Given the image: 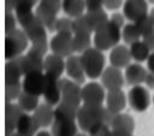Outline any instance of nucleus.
I'll use <instances>...</instances> for the list:
<instances>
[{
  "mask_svg": "<svg viewBox=\"0 0 154 136\" xmlns=\"http://www.w3.org/2000/svg\"><path fill=\"white\" fill-rule=\"evenodd\" d=\"M84 2L87 12H93L103 8V0H84Z\"/></svg>",
  "mask_w": 154,
  "mask_h": 136,
  "instance_id": "37998d69",
  "label": "nucleus"
},
{
  "mask_svg": "<svg viewBox=\"0 0 154 136\" xmlns=\"http://www.w3.org/2000/svg\"><path fill=\"white\" fill-rule=\"evenodd\" d=\"M135 24H136V26H137V29H138V31H140V34H141L142 37L146 36V35H148V34H150L152 31H154V22L152 20V18L149 17V14L146 16V17H143V18H141Z\"/></svg>",
  "mask_w": 154,
  "mask_h": 136,
  "instance_id": "e433bc0d",
  "label": "nucleus"
},
{
  "mask_svg": "<svg viewBox=\"0 0 154 136\" xmlns=\"http://www.w3.org/2000/svg\"><path fill=\"white\" fill-rule=\"evenodd\" d=\"M49 49L52 53L67 59L69 57L73 55V35H66V34H55L51 42H49Z\"/></svg>",
  "mask_w": 154,
  "mask_h": 136,
  "instance_id": "0eeeda50",
  "label": "nucleus"
},
{
  "mask_svg": "<svg viewBox=\"0 0 154 136\" xmlns=\"http://www.w3.org/2000/svg\"><path fill=\"white\" fill-rule=\"evenodd\" d=\"M24 77L22 64H20V55L6 60L5 64V83H13V82H20V78Z\"/></svg>",
  "mask_w": 154,
  "mask_h": 136,
  "instance_id": "5701e85b",
  "label": "nucleus"
},
{
  "mask_svg": "<svg viewBox=\"0 0 154 136\" xmlns=\"http://www.w3.org/2000/svg\"><path fill=\"white\" fill-rule=\"evenodd\" d=\"M17 104L19 105V107L25 113L34 112L37 108V106L40 105L38 104V96H35V95L29 94V93H25V91H23L20 94V96L17 100Z\"/></svg>",
  "mask_w": 154,
  "mask_h": 136,
  "instance_id": "7c9ffc66",
  "label": "nucleus"
},
{
  "mask_svg": "<svg viewBox=\"0 0 154 136\" xmlns=\"http://www.w3.org/2000/svg\"><path fill=\"white\" fill-rule=\"evenodd\" d=\"M106 101L105 88L97 82H89L82 87V104L88 106H103Z\"/></svg>",
  "mask_w": 154,
  "mask_h": 136,
  "instance_id": "423d86ee",
  "label": "nucleus"
},
{
  "mask_svg": "<svg viewBox=\"0 0 154 136\" xmlns=\"http://www.w3.org/2000/svg\"><path fill=\"white\" fill-rule=\"evenodd\" d=\"M141 37L142 36H141V34H140V31H138V29H137V26H136L135 23H131V22L130 23H126L122 28V40L126 45L131 46L132 43L140 41Z\"/></svg>",
  "mask_w": 154,
  "mask_h": 136,
  "instance_id": "c756f323",
  "label": "nucleus"
},
{
  "mask_svg": "<svg viewBox=\"0 0 154 136\" xmlns=\"http://www.w3.org/2000/svg\"><path fill=\"white\" fill-rule=\"evenodd\" d=\"M57 34H66V35H73V18L70 17H61L57 20L55 26Z\"/></svg>",
  "mask_w": 154,
  "mask_h": 136,
  "instance_id": "c9c22d12",
  "label": "nucleus"
},
{
  "mask_svg": "<svg viewBox=\"0 0 154 136\" xmlns=\"http://www.w3.org/2000/svg\"><path fill=\"white\" fill-rule=\"evenodd\" d=\"M131 53L130 48L125 45H118L109 52V63L112 66L118 69H126L131 64Z\"/></svg>",
  "mask_w": 154,
  "mask_h": 136,
  "instance_id": "2eb2a0df",
  "label": "nucleus"
},
{
  "mask_svg": "<svg viewBox=\"0 0 154 136\" xmlns=\"http://www.w3.org/2000/svg\"><path fill=\"white\" fill-rule=\"evenodd\" d=\"M31 1H32V4H34V5H36L37 2H40V0H31Z\"/></svg>",
  "mask_w": 154,
  "mask_h": 136,
  "instance_id": "4d7b16f0",
  "label": "nucleus"
},
{
  "mask_svg": "<svg viewBox=\"0 0 154 136\" xmlns=\"http://www.w3.org/2000/svg\"><path fill=\"white\" fill-rule=\"evenodd\" d=\"M65 71V60L64 58L51 53L45 57V69L43 72L47 76L54 77V78H60L63 72Z\"/></svg>",
  "mask_w": 154,
  "mask_h": 136,
  "instance_id": "f3484780",
  "label": "nucleus"
},
{
  "mask_svg": "<svg viewBox=\"0 0 154 136\" xmlns=\"http://www.w3.org/2000/svg\"><path fill=\"white\" fill-rule=\"evenodd\" d=\"M120 40H122V29L111 22H108L105 26L96 30L93 36L94 47L100 49L101 52L114 48L116 46L119 45Z\"/></svg>",
  "mask_w": 154,
  "mask_h": 136,
  "instance_id": "f257e3e1",
  "label": "nucleus"
},
{
  "mask_svg": "<svg viewBox=\"0 0 154 136\" xmlns=\"http://www.w3.org/2000/svg\"><path fill=\"white\" fill-rule=\"evenodd\" d=\"M89 48H91L90 35H73V49H75V53L82 54Z\"/></svg>",
  "mask_w": 154,
  "mask_h": 136,
  "instance_id": "f704fd0d",
  "label": "nucleus"
},
{
  "mask_svg": "<svg viewBox=\"0 0 154 136\" xmlns=\"http://www.w3.org/2000/svg\"><path fill=\"white\" fill-rule=\"evenodd\" d=\"M105 106H88L82 105L77 112V124L84 132H89L91 129L103 123Z\"/></svg>",
  "mask_w": 154,
  "mask_h": 136,
  "instance_id": "7ed1b4c3",
  "label": "nucleus"
},
{
  "mask_svg": "<svg viewBox=\"0 0 154 136\" xmlns=\"http://www.w3.org/2000/svg\"><path fill=\"white\" fill-rule=\"evenodd\" d=\"M149 2H152V4H154V0H148Z\"/></svg>",
  "mask_w": 154,
  "mask_h": 136,
  "instance_id": "052dcab7",
  "label": "nucleus"
},
{
  "mask_svg": "<svg viewBox=\"0 0 154 136\" xmlns=\"http://www.w3.org/2000/svg\"><path fill=\"white\" fill-rule=\"evenodd\" d=\"M20 64L24 76L34 72H43L45 57L29 48L25 54L20 55Z\"/></svg>",
  "mask_w": 154,
  "mask_h": 136,
  "instance_id": "9b49d317",
  "label": "nucleus"
},
{
  "mask_svg": "<svg viewBox=\"0 0 154 136\" xmlns=\"http://www.w3.org/2000/svg\"><path fill=\"white\" fill-rule=\"evenodd\" d=\"M59 79L60 78H54L51 76L46 75V87L43 91V99L45 102L51 105V106H57L61 101V91L59 88Z\"/></svg>",
  "mask_w": 154,
  "mask_h": 136,
  "instance_id": "dca6fc26",
  "label": "nucleus"
},
{
  "mask_svg": "<svg viewBox=\"0 0 154 136\" xmlns=\"http://www.w3.org/2000/svg\"><path fill=\"white\" fill-rule=\"evenodd\" d=\"M144 84L148 89H154V73L148 71V73L146 76V79H144Z\"/></svg>",
  "mask_w": 154,
  "mask_h": 136,
  "instance_id": "09e8293b",
  "label": "nucleus"
},
{
  "mask_svg": "<svg viewBox=\"0 0 154 136\" xmlns=\"http://www.w3.org/2000/svg\"><path fill=\"white\" fill-rule=\"evenodd\" d=\"M13 4V11H19V10H32L35 6L31 0H12Z\"/></svg>",
  "mask_w": 154,
  "mask_h": 136,
  "instance_id": "79ce46f5",
  "label": "nucleus"
},
{
  "mask_svg": "<svg viewBox=\"0 0 154 136\" xmlns=\"http://www.w3.org/2000/svg\"><path fill=\"white\" fill-rule=\"evenodd\" d=\"M109 22L113 23V24H116L117 26H119V28L122 29V28L125 25V16H124L123 13L114 12V13L111 14V17H109Z\"/></svg>",
  "mask_w": 154,
  "mask_h": 136,
  "instance_id": "c03bdc74",
  "label": "nucleus"
},
{
  "mask_svg": "<svg viewBox=\"0 0 154 136\" xmlns=\"http://www.w3.org/2000/svg\"><path fill=\"white\" fill-rule=\"evenodd\" d=\"M16 18L19 23V25L23 28L24 25H26L34 17H35V12H32V10H19V11H14Z\"/></svg>",
  "mask_w": 154,
  "mask_h": 136,
  "instance_id": "4c0bfd02",
  "label": "nucleus"
},
{
  "mask_svg": "<svg viewBox=\"0 0 154 136\" xmlns=\"http://www.w3.org/2000/svg\"><path fill=\"white\" fill-rule=\"evenodd\" d=\"M112 130H118V131H125L129 134H132L135 130V122L130 114L126 113H118L116 119L113 120L111 125Z\"/></svg>",
  "mask_w": 154,
  "mask_h": 136,
  "instance_id": "bb28decb",
  "label": "nucleus"
},
{
  "mask_svg": "<svg viewBox=\"0 0 154 136\" xmlns=\"http://www.w3.org/2000/svg\"><path fill=\"white\" fill-rule=\"evenodd\" d=\"M130 53H131V58L132 60H135V63H142V61H147L148 57L150 55V49L147 47V45L140 40L135 43H132L130 47Z\"/></svg>",
  "mask_w": 154,
  "mask_h": 136,
  "instance_id": "cd10ccee",
  "label": "nucleus"
},
{
  "mask_svg": "<svg viewBox=\"0 0 154 136\" xmlns=\"http://www.w3.org/2000/svg\"><path fill=\"white\" fill-rule=\"evenodd\" d=\"M117 114H118V113H116V112H113V111L108 110V108L105 106V110H103V124H106V125L111 126V125H112V123H113V120L116 119Z\"/></svg>",
  "mask_w": 154,
  "mask_h": 136,
  "instance_id": "a18cd8bd",
  "label": "nucleus"
},
{
  "mask_svg": "<svg viewBox=\"0 0 154 136\" xmlns=\"http://www.w3.org/2000/svg\"><path fill=\"white\" fill-rule=\"evenodd\" d=\"M23 91L32 94L35 96L43 95L46 87V73L45 72H34L25 75L23 78Z\"/></svg>",
  "mask_w": 154,
  "mask_h": 136,
  "instance_id": "f8f14e48",
  "label": "nucleus"
},
{
  "mask_svg": "<svg viewBox=\"0 0 154 136\" xmlns=\"http://www.w3.org/2000/svg\"><path fill=\"white\" fill-rule=\"evenodd\" d=\"M35 136H53V135H52V132H48V131H46V130H41V131H38Z\"/></svg>",
  "mask_w": 154,
  "mask_h": 136,
  "instance_id": "864d4df0",
  "label": "nucleus"
},
{
  "mask_svg": "<svg viewBox=\"0 0 154 136\" xmlns=\"http://www.w3.org/2000/svg\"><path fill=\"white\" fill-rule=\"evenodd\" d=\"M123 14L131 23H136L149 14L148 4L146 0H125L123 4Z\"/></svg>",
  "mask_w": 154,
  "mask_h": 136,
  "instance_id": "1a4fd4ad",
  "label": "nucleus"
},
{
  "mask_svg": "<svg viewBox=\"0 0 154 136\" xmlns=\"http://www.w3.org/2000/svg\"><path fill=\"white\" fill-rule=\"evenodd\" d=\"M25 112L19 107L18 104L6 102L5 107V132L6 136H12L16 132V126L20 117Z\"/></svg>",
  "mask_w": 154,
  "mask_h": 136,
  "instance_id": "ddd939ff",
  "label": "nucleus"
},
{
  "mask_svg": "<svg viewBox=\"0 0 154 136\" xmlns=\"http://www.w3.org/2000/svg\"><path fill=\"white\" fill-rule=\"evenodd\" d=\"M77 120L69 119H54L51 132L53 136H76L78 134Z\"/></svg>",
  "mask_w": 154,
  "mask_h": 136,
  "instance_id": "a211bd4d",
  "label": "nucleus"
},
{
  "mask_svg": "<svg viewBox=\"0 0 154 136\" xmlns=\"http://www.w3.org/2000/svg\"><path fill=\"white\" fill-rule=\"evenodd\" d=\"M125 0H103V7H106L107 10H118L119 7L123 6Z\"/></svg>",
  "mask_w": 154,
  "mask_h": 136,
  "instance_id": "49530a36",
  "label": "nucleus"
},
{
  "mask_svg": "<svg viewBox=\"0 0 154 136\" xmlns=\"http://www.w3.org/2000/svg\"><path fill=\"white\" fill-rule=\"evenodd\" d=\"M101 84L102 87L109 91V90H118L122 89L125 82V77L123 75V72L120 71V69L114 67V66H107L102 75H101Z\"/></svg>",
  "mask_w": 154,
  "mask_h": 136,
  "instance_id": "9d476101",
  "label": "nucleus"
},
{
  "mask_svg": "<svg viewBox=\"0 0 154 136\" xmlns=\"http://www.w3.org/2000/svg\"><path fill=\"white\" fill-rule=\"evenodd\" d=\"M38 128L40 125L35 120L34 116L29 113H24L17 123L16 132L25 135V136H35L38 132Z\"/></svg>",
  "mask_w": 154,
  "mask_h": 136,
  "instance_id": "b1692460",
  "label": "nucleus"
},
{
  "mask_svg": "<svg viewBox=\"0 0 154 136\" xmlns=\"http://www.w3.org/2000/svg\"><path fill=\"white\" fill-rule=\"evenodd\" d=\"M142 41L147 45V47L150 49V52H154V31L142 37Z\"/></svg>",
  "mask_w": 154,
  "mask_h": 136,
  "instance_id": "de8ad7c7",
  "label": "nucleus"
},
{
  "mask_svg": "<svg viewBox=\"0 0 154 136\" xmlns=\"http://www.w3.org/2000/svg\"><path fill=\"white\" fill-rule=\"evenodd\" d=\"M111 134H112L111 126H108V125H106L103 123L99 124L97 126H95L94 129H91L88 132L89 136H111Z\"/></svg>",
  "mask_w": 154,
  "mask_h": 136,
  "instance_id": "ea45409f",
  "label": "nucleus"
},
{
  "mask_svg": "<svg viewBox=\"0 0 154 136\" xmlns=\"http://www.w3.org/2000/svg\"><path fill=\"white\" fill-rule=\"evenodd\" d=\"M22 93H23V84H22V82L5 83L6 102H11L13 100H18V97L20 96Z\"/></svg>",
  "mask_w": 154,
  "mask_h": 136,
  "instance_id": "72a5a7b5",
  "label": "nucleus"
},
{
  "mask_svg": "<svg viewBox=\"0 0 154 136\" xmlns=\"http://www.w3.org/2000/svg\"><path fill=\"white\" fill-rule=\"evenodd\" d=\"M88 19L91 24V28L94 30V32L96 30H99L100 28L105 26L108 22H109V17L107 14V12L102 8V10H97V11H93V12H87Z\"/></svg>",
  "mask_w": 154,
  "mask_h": 136,
  "instance_id": "c85d7f7f",
  "label": "nucleus"
},
{
  "mask_svg": "<svg viewBox=\"0 0 154 136\" xmlns=\"http://www.w3.org/2000/svg\"><path fill=\"white\" fill-rule=\"evenodd\" d=\"M17 18L16 14H13L12 12H6L5 14V34H10L12 31H14L17 29Z\"/></svg>",
  "mask_w": 154,
  "mask_h": 136,
  "instance_id": "58836bf2",
  "label": "nucleus"
},
{
  "mask_svg": "<svg viewBox=\"0 0 154 136\" xmlns=\"http://www.w3.org/2000/svg\"><path fill=\"white\" fill-rule=\"evenodd\" d=\"M61 10L70 18H77L84 14L85 2L84 0H63Z\"/></svg>",
  "mask_w": 154,
  "mask_h": 136,
  "instance_id": "a878e982",
  "label": "nucleus"
},
{
  "mask_svg": "<svg viewBox=\"0 0 154 136\" xmlns=\"http://www.w3.org/2000/svg\"><path fill=\"white\" fill-rule=\"evenodd\" d=\"M79 57L84 73L88 78L95 79L101 77L106 67H105V55L100 49L91 47L87 49L84 53L79 54Z\"/></svg>",
  "mask_w": 154,
  "mask_h": 136,
  "instance_id": "f03ea898",
  "label": "nucleus"
},
{
  "mask_svg": "<svg viewBox=\"0 0 154 136\" xmlns=\"http://www.w3.org/2000/svg\"><path fill=\"white\" fill-rule=\"evenodd\" d=\"M148 73V70L144 69L140 63H131L126 69H125V81L130 85H141L144 83L146 76Z\"/></svg>",
  "mask_w": 154,
  "mask_h": 136,
  "instance_id": "aec40b11",
  "label": "nucleus"
},
{
  "mask_svg": "<svg viewBox=\"0 0 154 136\" xmlns=\"http://www.w3.org/2000/svg\"><path fill=\"white\" fill-rule=\"evenodd\" d=\"M53 107L54 106H51L43 102V104H40L37 108L32 112V116L35 120L37 122V124L40 125V128L52 126L54 122V108Z\"/></svg>",
  "mask_w": 154,
  "mask_h": 136,
  "instance_id": "4be33fe9",
  "label": "nucleus"
},
{
  "mask_svg": "<svg viewBox=\"0 0 154 136\" xmlns=\"http://www.w3.org/2000/svg\"><path fill=\"white\" fill-rule=\"evenodd\" d=\"M94 32L87 13L73 18V35H91Z\"/></svg>",
  "mask_w": 154,
  "mask_h": 136,
  "instance_id": "2f4dec72",
  "label": "nucleus"
},
{
  "mask_svg": "<svg viewBox=\"0 0 154 136\" xmlns=\"http://www.w3.org/2000/svg\"><path fill=\"white\" fill-rule=\"evenodd\" d=\"M76 136H89V135H87V134H77Z\"/></svg>",
  "mask_w": 154,
  "mask_h": 136,
  "instance_id": "13d9d810",
  "label": "nucleus"
},
{
  "mask_svg": "<svg viewBox=\"0 0 154 136\" xmlns=\"http://www.w3.org/2000/svg\"><path fill=\"white\" fill-rule=\"evenodd\" d=\"M59 88L61 91V101L71 107L79 108L82 105V87L71 78H60Z\"/></svg>",
  "mask_w": 154,
  "mask_h": 136,
  "instance_id": "39448f33",
  "label": "nucleus"
},
{
  "mask_svg": "<svg viewBox=\"0 0 154 136\" xmlns=\"http://www.w3.org/2000/svg\"><path fill=\"white\" fill-rule=\"evenodd\" d=\"M65 71L67 73V76L75 81L76 83H78L79 85L84 84L85 82V73L82 66V61H81V57L79 55H71L67 59H65Z\"/></svg>",
  "mask_w": 154,
  "mask_h": 136,
  "instance_id": "4468645a",
  "label": "nucleus"
},
{
  "mask_svg": "<svg viewBox=\"0 0 154 136\" xmlns=\"http://www.w3.org/2000/svg\"><path fill=\"white\" fill-rule=\"evenodd\" d=\"M61 2H63V0H40L38 5H41V6L46 7L47 10L58 14V12L61 10Z\"/></svg>",
  "mask_w": 154,
  "mask_h": 136,
  "instance_id": "a19ab883",
  "label": "nucleus"
},
{
  "mask_svg": "<svg viewBox=\"0 0 154 136\" xmlns=\"http://www.w3.org/2000/svg\"><path fill=\"white\" fill-rule=\"evenodd\" d=\"M147 70L149 72L154 73V52H152L147 59Z\"/></svg>",
  "mask_w": 154,
  "mask_h": 136,
  "instance_id": "8fccbe9b",
  "label": "nucleus"
},
{
  "mask_svg": "<svg viewBox=\"0 0 154 136\" xmlns=\"http://www.w3.org/2000/svg\"><path fill=\"white\" fill-rule=\"evenodd\" d=\"M149 17H150V18H152V20L154 22V7H153V8L149 11Z\"/></svg>",
  "mask_w": 154,
  "mask_h": 136,
  "instance_id": "5fc2aeb1",
  "label": "nucleus"
},
{
  "mask_svg": "<svg viewBox=\"0 0 154 136\" xmlns=\"http://www.w3.org/2000/svg\"><path fill=\"white\" fill-rule=\"evenodd\" d=\"M22 30L28 36L30 43L31 42H35V41H38V40L47 39V29L41 23V20L36 17V14H35V17L26 25H24L22 28Z\"/></svg>",
  "mask_w": 154,
  "mask_h": 136,
  "instance_id": "6ab92c4d",
  "label": "nucleus"
},
{
  "mask_svg": "<svg viewBox=\"0 0 154 136\" xmlns=\"http://www.w3.org/2000/svg\"><path fill=\"white\" fill-rule=\"evenodd\" d=\"M77 112H78V108H75L66 104L60 102L54 107V119L77 120Z\"/></svg>",
  "mask_w": 154,
  "mask_h": 136,
  "instance_id": "473e14b6",
  "label": "nucleus"
},
{
  "mask_svg": "<svg viewBox=\"0 0 154 136\" xmlns=\"http://www.w3.org/2000/svg\"><path fill=\"white\" fill-rule=\"evenodd\" d=\"M111 136H132V134L125 132V131H118V130H112Z\"/></svg>",
  "mask_w": 154,
  "mask_h": 136,
  "instance_id": "3c124183",
  "label": "nucleus"
},
{
  "mask_svg": "<svg viewBox=\"0 0 154 136\" xmlns=\"http://www.w3.org/2000/svg\"><path fill=\"white\" fill-rule=\"evenodd\" d=\"M5 8H6V12H12L13 11L12 0H5Z\"/></svg>",
  "mask_w": 154,
  "mask_h": 136,
  "instance_id": "603ef678",
  "label": "nucleus"
},
{
  "mask_svg": "<svg viewBox=\"0 0 154 136\" xmlns=\"http://www.w3.org/2000/svg\"><path fill=\"white\" fill-rule=\"evenodd\" d=\"M29 39L23 30L16 29L5 36V58L6 60L14 59L22 55L28 48Z\"/></svg>",
  "mask_w": 154,
  "mask_h": 136,
  "instance_id": "20e7f679",
  "label": "nucleus"
},
{
  "mask_svg": "<svg viewBox=\"0 0 154 136\" xmlns=\"http://www.w3.org/2000/svg\"><path fill=\"white\" fill-rule=\"evenodd\" d=\"M128 102V96L122 89L109 90L106 94V107L116 113H122Z\"/></svg>",
  "mask_w": 154,
  "mask_h": 136,
  "instance_id": "412c9836",
  "label": "nucleus"
},
{
  "mask_svg": "<svg viewBox=\"0 0 154 136\" xmlns=\"http://www.w3.org/2000/svg\"><path fill=\"white\" fill-rule=\"evenodd\" d=\"M35 14L36 17L41 20V23L45 25V28L47 29V31L49 32H53L55 31V26H57V13L47 10L46 7L38 5L36 7V11H35Z\"/></svg>",
  "mask_w": 154,
  "mask_h": 136,
  "instance_id": "393cba45",
  "label": "nucleus"
},
{
  "mask_svg": "<svg viewBox=\"0 0 154 136\" xmlns=\"http://www.w3.org/2000/svg\"><path fill=\"white\" fill-rule=\"evenodd\" d=\"M12 136H25V135H22V134H18V132H14Z\"/></svg>",
  "mask_w": 154,
  "mask_h": 136,
  "instance_id": "6e6d98bb",
  "label": "nucleus"
},
{
  "mask_svg": "<svg viewBox=\"0 0 154 136\" xmlns=\"http://www.w3.org/2000/svg\"><path fill=\"white\" fill-rule=\"evenodd\" d=\"M128 101L130 107L136 111V112H144L150 102H152V97L149 95V91L147 90V88H144L142 84L141 85H134L128 94Z\"/></svg>",
  "mask_w": 154,
  "mask_h": 136,
  "instance_id": "6e6552de",
  "label": "nucleus"
},
{
  "mask_svg": "<svg viewBox=\"0 0 154 136\" xmlns=\"http://www.w3.org/2000/svg\"><path fill=\"white\" fill-rule=\"evenodd\" d=\"M152 101H153V104H154V95L152 96Z\"/></svg>",
  "mask_w": 154,
  "mask_h": 136,
  "instance_id": "bf43d9fd",
  "label": "nucleus"
}]
</instances>
